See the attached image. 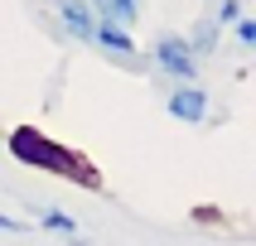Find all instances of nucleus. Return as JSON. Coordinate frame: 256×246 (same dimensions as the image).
Masks as SVG:
<instances>
[{"label":"nucleus","mask_w":256,"mask_h":246,"mask_svg":"<svg viewBox=\"0 0 256 246\" xmlns=\"http://www.w3.org/2000/svg\"><path fill=\"white\" fill-rule=\"evenodd\" d=\"M155 63L170 72V77H179V82H188V77H194V68H198L184 34H164V39L155 43Z\"/></svg>","instance_id":"obj_2"},{"label":"nucleus","mask_w":256,"mask_h":246,"mask_svg":"<svg viewBox=\"0 0 256 246\" xmlns=\"http://www.w3.org/2000/svg\"><path fill=\"white\" fill-rule=\"evenodd\" d=\"M188 217H194L198 227H228V213H222L218 203H198V208H194Z\"/></svg>","instance_id":"obj_8"},{"label":"nucleus","mask_w":256,"mask_h":246,"mask_svg":"<svg viewBox=\"0 0 256 246\" xmlns=\"http://www.w3.org/2000/svg\"><path fill=\"white\" fill-rule=\"evenodd\" d=\"M5 145H10V155L20 159V164H29V169H44V174H54V179H68V184L87 188V193H102V188H106L102 169L82 155V150H72V145L44 135L39 126H14L10 135H5Z\"/></svg>","instance_id":"obj_1"},{"label":"nucleus","mask_w":256,"mask_h":246,"mask_svg":"<svg viewBox=\"0 0 256 246\" xmlns=\"http://www.w3.org/2000/svg\"><path fill=\"white\" fill-rule=\"evenodd\" d=\"M170 116H174V121L198 126L203 116H208V97H203L194 82H179V87H174V97H170Z\"/></svg>","instance_id":"obj_3"},{"label":"nucleus","mask_w":256,"mask_h":246,"mask_svg":"<svg viewBox=\"0 0 256 246\" xmlns=\"http://www.w3.org/2000/svg\"><path fill=\"white\" fill-rule=\"evenodd\" d=\"M237 14H242V10H237V0H222V10H218V19H213V24H232Z\"/></svg>","instance_id":"obj_11"},{"label":"nucleus","mask_w":256,"mask_h":246,"mask_svg":"<svg viewBox=\"0 0 256 246\" xmlns=\"http://www.w3.org/2000/svg\"><path fill=\"white\" fill-rule=\"evenodd\" d=\"M92 39L106 48V53H116V58H136V39H130V29H116V24H102L97 19V34Z\"/></svg>","instance_id":"obj_6"},{"label":"nucleus","mask_w":256,"mask_h":246,"mask_svg":"<svg viewBox=\"0 0 256 246\" xmlns=\"http://www.w3.org/2000/svg\"><path fill=\"white\" fill-rule=\"evenodd\" d=\"M68 246H87V242H78V237H68Z\"/></svg>","instance_id":"obj_13"},{"label":"nucleus","mask_w":256,"mask_h":246,"mask_svg":"<svg viewBox=\"0 0 256 246\" xmlns=\"http://www.w3.org/2000/svg\"><path fill=\"white\" fill-rule=\"evenodd\" d=\"M213 43H218V24H213V19H203V24H198V34L188 39V48H194V53H208Z\"/></svg>","instance_id":"obj_9"},{"label":"nucleus","mask_w":256,"mask_h":246,"mask_svg":"<svg viewBox=\"0 0 256 246\" xmlns=\"http://www.w3.org/2000/svg\"><path fill=\"white\" fill-rule=\"evenodd\" d=\"M39 222H44L48 232H63V237H78V222H72L68 213H58V208H44V213H39Z\"/></svg>","instance_id":"obj_7"},{"label":"nucleus","mask_w":256,"mask_h":246,"mask_svg":"<svg viewBox=\"0 0 256 246\" xmlns=\"http://www.w3.org/2000/svg\"><path fill=\"white\" fill-rule=\"evenodd\" d=\"M92 10H97L102 24H116V29H130L140 19V0H87Z\"/></svg>","instance_id":"obj_5"},{"label":"nucleus","mask_w":256,"mask_h":246,"mask_svg":"<svg viewBox=\"0 0 256 246\" xmlns=\"http://www.w3.org/2000/svg\"><path fill=\"white\" fill-rule=\"evenodd\" d=\"M0 232H29V222H20V217H5V213H0Z\"/></svg>","instance_id":"obj_12"},{"label":"nucleus","mask_w":256,"mask_h":246,"mask_svg":"<svg viewBox=\"0 0 256 246\" xmlns=\"http://www.w3.org/2000/svg\"><path fill=\"white\" fill-rule=\"evenodd\" d=\"M237 39L256 48V19H237Z\"/></svg>","instance_id":"obj_10"},{"label":"nucleus","mask_w":256,"mask_h":246,"mask_svg":"<svg viewBox=\"0 0 256 246\" xmlns=\"http://www.w3.org/2000/svg\"><path fill=\"white\" fill-rule=\"evenodd\" d=\"M58 10H63V24H68L72 39H92L97 34V10L87 0H58Z\"/></svg>","instance_id":"obj_4"}]
</instances>
